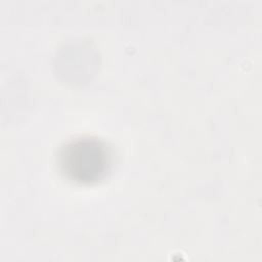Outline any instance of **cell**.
Returning <instances> with one entry per match:
<instances>
[{
	"label": "cell",
	"instance_id": "1",
	"mask_svg": "<svg viewBox=\"0 0 262 262\" xmlns=\"http://www.w3.org/2000/svg\"><path fill=\"white\" fill-rule=\"evenodd\" d=\"M63 171L76 181L97 180L106 170L108 155L97 140L79 139L67 145L60 156Z\"/></svg>",
	"mask_w": 262,
	"mask_h": 262
}]
</instances>
